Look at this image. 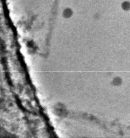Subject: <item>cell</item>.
Returning <instances> with one entry per match:
<instances>
[{
    "label": "cell",
    "mask_w": 130,
    "mask_h": 138,
    "mask_svg": "<svg viewBox=\"0 0 130 138\" xmlns=\"http://www.w3.org/2000/svg\"><path fill=\"white\" fill-rule=\"evenodd\" d=\"M71 13H72L71 10L67 9H66L64 11V12H63V14H64V15H66V16L67 17V16H71L72 14Z\"/></svg>",
    "instance_id": "cell-1"
}]
</instances>
